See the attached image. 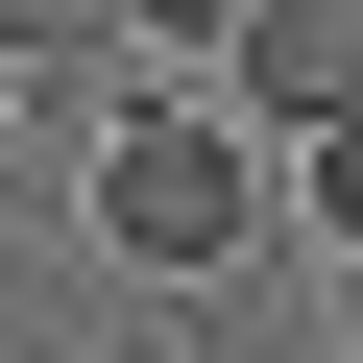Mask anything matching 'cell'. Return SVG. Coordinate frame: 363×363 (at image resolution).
<instances>
[{
  "mask_svg": "<svg viewBox=\"0 0 363 363\" xmlns=\"http://www.w3.org/2000/svg\"><path fill=\"white\" fill-rule=\"evenodd\" d=\"M97 242H121L145 291L242 267V242H267V121H242V97H121V145H97Z\"/></svg>",
  "mask_w": 363,
  "mask_h": 363,
  "instance_id": "cell-1",
  "label": "cell"
},
{
  "mask_svg": "<svg viewBox=\"0 0 363 363\" xmlns=\"http://www.w3.org/2000/svg\"><path fill=\"white\" fill-rule=\"evenodd\" d=\"M218 97H242L267 145H315V121H363V0H242V49H218Z\"/></svg>",
  "mask_w": 363,
  "mask_h": 363,
  "instance_id": "cell-2",
  "label": "cell"
},
{
  "mask_svg": "<svg viewBox=\"0 0 363 363\" xmlns=\"http://www.w3.org/2000/svg\"><path fill=\"white\" fill-rule=\"evenodd\" d=\"M97 25H145V49H194V73H218V49H242V0H97Z\"/></svg>",
  "mask_w": 363,
  "mask_h": 363,
  "instance_id": "cell-3",
  "label": "cell"
},
{
  "mask_svg": "<svg viewBox=\"0 0 363 363\" xmlns=\"http://www.w3.org/2000/svg\"><path fill=\"white\" fill-rule=\"evenodd\" d=\"M291 194H315V218L363 242V121H315V145H291Z\"/></svg>",
  "mask_w": 363,
  "mask_h": 363,
  "instance_id": "cell-4",
  "label": "cell"
},
{
  "mask_svg": "<svg viewBox=\"0 0 363 363\" xmlns=\"http://www.w3.org/2000/svg\"><path fill=\"white\" fill-rule=\"evenodd\" d=\"M73 25H97V0H0V73H25V49H73Z\"/></svg>",
  "mask_w": 363,
  "mask_h": 363,
  "instance_id": "cell-5",
  "label": "cell"
},
{
  "mask_svg": "<svg viewBox=\"0 0 363 363\" xmlns=\"http://www.w3.org/2000/svg\"><path fill=\"white\" fill-rule=\"evenodd\" d=\"M339 315H363V242H339Z\"/></svg>",
  "mask_w": 363,
  "mask_h": 363,
  "instance_id": "cell-6",
  "label": "cell"
},
{
  "mask_svg": "<svg viewBox=\"0 0 363 363\" xmlns=\"http://www.w3.org/2000/svg\"><path fill=\"white\" fill-rule=\"evenodd\" d=\"M0 97H25V73H0Z\"/></svg>",
  "mask_w": 363,
  "mask_h": 363,
  "instance_id": "cell-7",
  "label": "cell"
}]
</instances>
